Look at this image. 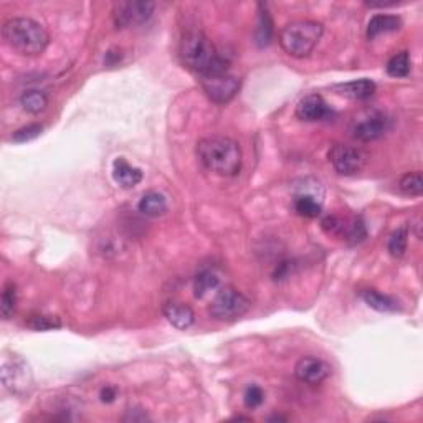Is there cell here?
<instances>
[{
  "instance_id": "obj_1",
  "label": "cell",
  "mask_w": 423,
  "mask_h": 423,
  "mask_svg": "<svg viewBox=\"0 0 423 423\" xmlns=\"http://www.w3.org/2000/svg\"><path fill=\"white\" fill-rule=\"evenodd\" d=\"M180 56L187 68L200 76L228 73V61L223 60L210 39L200 30L187 32L180 41Z\"/></svg>"
},
{
  "instance_id": "obj_2",
  "label": "cell",
  "mask_w": 423,
  "mask_h": 423,
  "mask_svg": "<svg viewBox=\"0 0 423 423\" xmlns=\"http://www.w3.org/2000/svg\"><path fill=\"white\" fill-rule=\"evenodd\" d=\"M197 156L205 169L222 177H233L242 169V149L237 141L212 136L198 141Z\"/></svg>"
},
{
  "instance_id": "obj_3",
  "label": "cell",
  "mask_w": 423,
  "mask_h": 423,
  "mask_svg": "<svg viewBox=\"0 0 423 423\" xmlns=\"http://www.w3.org/2000/svg\"><path fill=\"white\" fill-rule=\"evenodd\" d=\"M4 41L24 56H39L50 44V35L32 19H10L2 27Z\"/></svg>"
},
{
  "instance_id": "obj_4",
  "label": "cell",
  "mask_w": 423,
  "mask_h": 423,
  "mask_svg": "<svg viewBox=\"0 0 423 423\" xmlns=\"http://www.w3.org/2000/svg\"><path fill=\"white\" fill-rule=\"evenodd\" d=\"M325 27L315 20H295L285 25L280 32V45L286 53L295 58L310 56L321 40Z\"/></svg>"
},
{
  "instance_id": "obj_5",
  "label": "cell",
  "mask_w": 423,
  "mask_h": 423,
  "mask_svg": "<svg viewBox=\"0 0 423 423\" xmlns=\"http://www.w3.org/2000/svg\"><path fill=\"white\" fill-rule=\"evenodd\" d=\"M250 310V301L232 286L218 291L210 305V316L217 321H235Z\"/></svg>"
},
{
  "instance_id": "obj_6",
  "label": "cell",
  "mask_w": 423,
  "mask_h": 423,
  "mask_svg": "<svg viewBox=\"0 0 423 423\" xmlns=\"http://www.w3.org/2000/svg\"><path fill=\"white\" fill-rule=\"evenodd\" d=\"M321 227L327 235L346 240L349 243H360L367 237V230L362 218L359 217L342 218L339 215H326L321 220Z\"/></svg>"
},
{
  "instance_id": "obj_7",
  "label": "cell",
  "mask_w": 423,
  "mask_h": 423,
  "mask_svg": "<svg viewBox=\"0 0 423 423\" xmlns=\"http://www.w3.org/2000/svg\"><path fill=\"white\" fill-rule=\"evenodd\" d=\"M200 86L210 101L225 104L237 96L240 90V80L237 76L222 73V75L200 76Z\"/></svg>"
},
{
  "instance_id": "obj_8",
  "label": "cell",
  "mask_w": 423,
  "mask_h": 423,
  "mask_svg": "<svg viewBox=\"0 0 423 423\" xmlns=\"http://www.w3.org/2000/svg\"><path fill=\"white\" fill-rule=\"evenodd\" d=\"M329 160L339 174L354 175L364 169L365 163H367V154L352 146L334 144L329 151Z\"/></svg>"
},
{
  "instance_id": "obj_9",
  "label": "cell",
  "mask_w": 423,
  "mask_h": 423,
  "mask_svg": "<svg viewBox=\"0 0 423 423\" xmlns=\"http://www.w3.org/2000/svg\"><path fill=\"white\" fill-rule=\"evenodd\" d=\"M156 4L153 2H121L114 7L113 17L118 29H128L143 25L151 19Z\"/></svg>"
},
{
  "instance_id": "obj_10",
  "label": "cell",
  "mask_w": 423,
  "mask_h": 423,
  "mask_svg": "<svg viewBox=\"0 0 423 423\" xmlns=\"http://www.w3.org/2000/svg\"><path fill=\"white\" fill-rule=\"evenodd\" d=\"M2 380L4 385L15 394H22L32 385V374L27 367V364L20 359L4 360L2 365Z\"/></svg>"
},
{
  "instance_id": "obj_11",
  "label": "cell",
  "mask_w": 423,
  "mask_h": 423,
  "mask_svg": "<svg viewBox=\"0 0 423 423\" xmlns=\"http://www.w3.org/2000/svg\"><path fill=\"white\" fill-rule=\"evenodd\" d=\"M331 374V367L325 362V360L315 356H307L297 360L295 367L296 379L302 384L317 385L329 377Z\"/></svg>"
},
{
  "instance_id": "obj_12",
  "label": "cell",
  "mask_w": 423,
  "mask_h": 423,
  "mask_svg": "<svg viewBox=\"0 0 423 423\" xmlns=\"http://www.w3.org/2000/svg\"><path fill=\"white\" fill-rule=\"evenodd\" d=\"M332 114L329 109L327 103L321 95H307L297 103L296 106V118L306 123L322 121Z\"/></svg>"
},
{
  "instance_id": "obj_13",
  "label": "cell",
  "mask_w": 423,
  "mask_h": 423,
  "mask_svg": "<svg viewBox=\"0 0 423 423\" xmlns=\"http://www.w3.org/2000/svg\"><path fill=\"white\" fill-rule=\"evenodd\" d=\"M389 128V119L380 113H374L370 116L360 119L356 123V126L352 129V136L362 143H370L382 138L385 131Z\"/></svg>"
},
{
  "instance_id": "obj_14",
  "label": "cell",
  "mask_w": 423,
  "mask_h": 423,
  "mask_svg": "<svg viewBox=\"0 0 423 423\" xmlns=\"http://www.w3.org/2000/svg\"><path fill=\"white\" fill-rule=\"evenodd\" d=\"M164 316L177 329H189L195 322V312L189 305L180 301H169L164 305Z\"/></svg>"
},
{
  "instance_id": "obj_15",
  "label": "cell",
  "mask_w": 423,
  "mask_h": 423,
  "mask_svg": "<svg viewBox=\"0 0 423 423\" xmlns=\"http://www.w3.org/2000/svg\"><path fill=\"white\" fill-rule=\"evenodd\" d=\"M334 90L344 98L354 99V101H364V99H369L374 96L375 83L372 80H367V78H360V80H354V81L342 83V85H337Z\"/></svg>"
},
{
  "instance_id": "obj_16",
  "label": "cell",
  "mask_w": 423,
  "mask_h": 423,
  "mask_svg": "<svg viewBox=\"0 0 423 423\" xmlns=\"http://www.w3.org/2000/svg\"><path fill=\"white\" fill-rule=\"evenodd\" d=\"M113 177L124 189H133L143 180V172L138 167L131 165L124 158H118L113 163Z\"/></svg>"
},
{
  "instance_id": "obj_17",
  "label": "cell",
  "mask_w": 423,
  "mask_h": 423,
  "mask_svg": "<svg viewBox=\"0 0 423 423\" xmlns=\"http://www.w3.org/2000/svg\"><path fill=\"white\" fill-rule=\"evenodd\" d=\"M293 207L297 215L305 218H317L322 212V200L315 192L301 190L293 198Z\"/></svg>"
},
{
  "instance_id": "obj_18",
  "label": "cell",
  "mask_w": 423,
  "mask_h": 423,
  "mask_svg": "<svg viewBox=\"0 0 423 423\" xmlns=\"http://www.w3.org/2000/svg\"><path fill=\"white\" fill-rule=\"evenodd\" d=\"M400 27H402V20L400 17H397V15H385V14L374 15L367 25V39L374 40L375 36L382 34L397 32Z\"/></svg>"
},
{
  "instance_id": "obj_19",
  "label": "cell",
  "mask_w": 423,
  "mask_h": 423,
  "mask_svg": "<svg viewBox=\"0 0 423 423\" xmlns=\"http://www.w3.org/2000/svg\"><path fill=\"white\" fill-rule=\"evenodd\" d=\"M360 297H362L365 305L379 312H395L399 311L400 307L399 301L394 300V297L389 295L379 293L377 290H364L362 293H360Z\"/></svg>"
},
{
  "instance_id": "obj_20",
  "label": "cell",
  "mask_w": 423,
  "mask_h": 423,
  "mask_svg": "<svg viewBox=\"0 0 423 423\" xmlns=\"http://www.w3.org/2000/svg\"><path fill=\"white\" fill-rule=\"evenodd\" d=\"M139 212L146 217H160L167 212V200L159 192H146L138 203Z\"/></svg>"
},
{
  "instance_id": "obj_21",
  "label": "cell",
  "mask_w": 423,
  "mask_h": 423,
  "mask_svg": "<svg viewBox=\"0 0 423 423\" xmlns=\"http://www.w3.org/2000/svg\"><path fill=\"white\" fill-rule=\"evenodd\" d=\"M220 286V278L215 271L212 270H203L195 276L194 280V295L198 300H203L207 295L213 293V291L218 290Z\"/></svg>"
},
{
  "instance_id": "obj_22",
  "label": "cell",
  "mask_w": 423,
  "mask_h": 423,
  "mask_svg": "<svg viewBox=\"0 0 423 423\" xmlns=\"http://www.w3.org/2000/svg\"><path fill=\"white\" fill-rule=\"evenodd\" d=\"M20 104L30 114H40L49 106V96L40 90H27L20 96Z\"/></svg>"
},
{
  "instance_id": "obj_23",
  "label": "cell",
  "mask_w": 423,
  "mask_h": 423,
  "mask_svg": "<svg viewBox=\"0 0 423 423\" xmlns=\"http://www.w3.org/2000/svg\"><path fill=\"white\" fill-rule=\"evenodd\" d=\"M260 7V22H258V29H257V44L260 46H268L271 39H273V22H271L270 12L266 10L263 4L258 5Z\"/></svg>"
},
{
  "instance_id": "obj_24",
  "label": "cell",
  "mask_w": 423,
  "mask_h": 423,
  "mask_svg": "<svg viewBox=\"0 0 423 423\" xmlns=\"http://www.w3.org/2000/svg\"><path fill=\"white\" fill-rule=\"evenodd\" d=\"M399 189L404 192L405 195L410 197H420L423 194V179L422 172H407L399 182Z\"/></svg>"
},
{
  "instance_id": "obj_25",
  "label": "cell",
  "mask_w": 423,
  "mask_h": 423,
  "mask_svg": "<svg viewBox=\"0 0 423 423\" xmlns=\"http://www.w3.org/2000/svg\"><path fill=\"white\" fill-rule=\"evenodd\" d=\"M387 73L394 78H405L409 75L412 70V61H410V55L407 51H400L392 56L387 63Z\"/></svg>"
},
{
  "instance_id": "obj_26",
  "label": "cell",
  "mask_w": 423,
  "mask_h": 423,
  "mask_svg": "<svg viewBox=\"0 0 423 423\" xmlns=\"http://www.w3.org/2000/svg\"><path fill=\"white\" fill-rule=\"evenodd\" d=\"M15 310H17V286L10 281V283L4 286L0 312H2L4 320H10V317H14Z\"/></svg>"
},
{
  "instance_id": "obj_27",
  "label": "cell",
  "mask_w": 423,
  "mask_h": 423,
  "mask_svg": "<svg viewBox=\"0 0 423 423\" xmlns=\"http://www.w3.org/2000/svg\"><path fill=\"white\" fill-rule=\"evenodd\" d=\"M407 245H409V230L402 227L395 230L394 233L390 235L389 240V252L394 258H402L407 252Z\"/></svg>"
},
{
  "instance_id": "obj_28",
  "label": "cell",
  "mask_w": 423,
  "mask_h": 423,
  "mask_svg": "<svg viewBox=\"0 0 423 423\" xmlns=\"http://www.w3.org/2000/svg\"><path fill=\"white\" fill-rule=\"evenodd\" d=\"M27 326L34 331H53V329L61 327V321L55 316L45 315H32L29 316Z\"/></svg>"
},
{
  "instance_id": "obj_29",
  "label": "cell",
  "mask_w": 423,
  "mask_h": 423,
  "mask_svg": "<svg viewBox=\"0 0 423 423\" xmlns=\"http://www.w3.org/2000/svg\"><path fill=\"white\" fill-rule=\"evenodd\" d=\"M41 131H44V126H40V124H29V126L15 131L12 136V141L14 143H19V144L29 143V141H34L39 138V136L41 134Z\"/></svg>"
},
{
  "instance_id": "obj_30",
  "label": "cell",
  "mask_w": 423,
  "mask_h": 423,
  "mask_svg": "<svg viewBox=\"0 0 423 423\" xmlns=\"http://www.w3.org/2000/svg\"><path fill=\"white\" fill-rule=\"evenodd\" d=\"M245 405L247 409H258V407L265 402V392L258 385H250V387L245 390Z\"/></svg>"
},
{
  "instance_id": "obj_31",
  "label": "cell",
  "mask_w": 423,
  "mask_h": 423,
  "mask_svg": "<svg viewBox=\"0 0 423 423\" xmlns=\"http://www.w3.org/2000/svg\"><path fill=\"white\" fill-rule=\"evenodd\" d=\"M295 268H296V265L291 260H281L280 263L275 266L273 275H271V276H273L275 281H285V280L291 278V275H293Z\"/></svg>"
},
{
  "instance_id": "obj_32",
  "label": "cell",
  "mask_w": 423,
  "mask_h": 423,
  "mask_svg": "<svg viewBox=\"0 0 423 423\" xmlns=\"http://www.w3.org/2000/svg\"><path fill=\"white\" fill-rule=\"evenodd\" d=\"M124 422H148L149 415L146 414L144 409L141 407H134V409H128L126 415L123 417Z\"/></svg>"
},
{
  "instance_id": "obj_33",
  "label": "cell",
  "mask_w": 423,
  "mask_h": 423,
  "mask_svg": "<svg viewBox=\"0 0 423 423\" xmlns=\"http://www.w3.org/2000/svg\"><path fill=\"white\" fill-rule=\"evenodd\" d=\"M116 397H118V390L116 387H113V385H104L101 392H99V399H101V402H104V404H113V402L116 400Z\"/></svg>"
},
{
  "instance_id": "obj_34",
  "label": "cell",
  "mask_w": 423,
  "mask_h": 423,
  "mask_svg": "<svg viewBox=\"0 0 423 423\" xmlns=\"http://www.w3.org/2000/svg\"><path fill=\"white\" fill-rule=\"evenodd\" d=\"M268 420L270 422H285V420H288V419H286V417H281V415H273V417H270Z\"/></svg>"
}]
</instances>
